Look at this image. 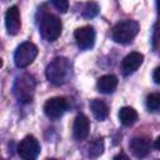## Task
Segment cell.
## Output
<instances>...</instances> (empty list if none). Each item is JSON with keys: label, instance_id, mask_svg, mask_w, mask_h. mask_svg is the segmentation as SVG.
<instances>
[{"label": "cell", "instance_id": "obj_18", "mask_svg": "<svg viewBox=\"0 0 160 160\" xmlns=\"http://www.w3.org/2000/svg\"><path fill=\"white\" fill-rule=\"evenodd\" d=\"M98 12H99V6H98V4L94 2V1L86 2L85 8H84V10H82V15H84L85 18H94Z\"/></svg>", "mask_w": 160, "mask_h": 160}, {"label": "cell", "instance_id": "obj_3", "mask_svg": "<svg viewBox=\"0 0 160 160\" xmlns=\"http://www.w3.org/2000/svg\"><path fill=\"white\" fill-rule=\"evenodd\" d=\"M69 75V62L65 58H55L46 68V78L55 85L65 82Z\"/></svg>", "mask_w": 160, "mask_h": 160}, {"label": "cell", "instance_id": "obj_17", "mask_svg": "<svg viewBox=\"0 0 160 160\" xmlns=\"http://www.w3.org/2000/svg\"><path fill=\"white\" fill-rule=\"evenodd\" d=\"M146 106L150 111H156L160 109V94L159 92H152L148 95L146 98Z\"/></svg>", "mask_w": 160, "mask_h": 160}, {"label": "cell", "instance_id": "obj_16", "mask_svg": "<svg viewBox=\"0 0 160 160\" xmlns=\"http://www.w3.org/2000/svg\"><path fill=\"white\" fill-rule=\"evenodd\" d=\"M102 150H104L102 139H95V140H92V141L89 144V151H88V154H89V156H91V158H96V156L101 155Z\"/></svg>", "mask_w": 160, "mask_h": 160}, {"label": "cell", "instance_id": "obj_9", "mask_svg": "<svg viewBox=\"0 0 160 160\" xmlns=\"http://www.w3.org/2000/svg\"><path fill=\"white\" fill-rule=\"evenodd\" d=\"M142 60H144V55L138 52V51L128 54L121 61V71H122V74L124 75H130V74L135 72L140 68V65L142 64Z\"/></svg>", "mask_w": 160, "mask_h": 160}, {"label": "cell", "instance_id": "obj_12", "mask_svg": "<svg viewBox=\"0 0 160 160\" xmlns=\"http://www.w3.org/2000/svg\"><path fill=\"white\" fill-rule=\"evenodd\" d=\"M89 130H90L89 119L84 114H79L75 118L74 125H72V135H74V138L76 140H84V139L88 138Z\"/></svg>", "mask_w": 160, "mask_h": 160}, {"label": "cell", "instance_id": "obj_19", "mask_svg": "<svg viewBox=\"0 0 160 160\" xmlns=\"http://www.w3.org/2000/svg\"><path fill=\"white\" fill-rule=\"evenodd\" d=\"M152 48L158 50L160 48V24H156L154 26V32H152Z\"/></svg>", "mask_w": 160, "mask_h": 160}, {"label": "cell", "instance_id": "obj_22", "mask_svg": "<svg viewBox=\"0 0 160 160\" xmlns=\"http://www.w3.org/2000/svg\"><path fill=\"white\" fill-rule=\"evenodd\" d=\"M154 146H155L158 150H160V136H159V138L155 140V142H154Z\"/></svg>", "mask_w": 160, "mask_h": 160}, {"label": "cell", "instance_id": "obj_10", "mask_svg": "<svg viewBox=\"0 0 160 160\" xmlns=\"http://www.w3.org/2000/svg\"><path fill=\"white\" fill-rule=\"evenodd\" d=\"M5 26L10 35H16L21 28L20 21V11L18 6H11L8 9L5 14Z\"/></svg>", "mask_w": 160, "mask_h": 160}, {"label": "cell", "instance_id": "obj_8", "mask_svg": "<svg viewBox=\"0 0 160 160\" xmlns=\"http://www.w3.org/2000/svg\"><path fill=\"white\" fill-rule=\"evenodd\" d=\"M66 108H68L66 99L62 96H56V98L49 99L44 104V112L51 119H59L64 115V112L66 111Z\"/></svg>", "mask_w": 160, "mask_h": 160}, {"label": "cell", "instance_id": "obj_6", "mask_svg": "<svg viewBox=\"0 0 160 160\" xmlns=\"http://www.w3.org/2000/svg\"><path fill=\"white\" fill-rule=\"evenodd\" d=\"M18 154L20 158H22L25 160L36 159L38 155L40 154V144L36 140V138L32 135L25 136L18 146Z\"/></svg>", "mask_w": 160, "mask_h": 160}, {"label": "cell", "instance_id": "obj_21", "mask_svg": "<svg viewBox=\"0 0 160 160\" xmlns=\"http://www.w3.org/2000/svg\"><path fill=\"white\" fill-rule=\"evenodd\" d=\"M152 79L156 84H160V66H158L155 70H154V74H152Z\"/></svg>", "mask_w": 160, "mask_h": 160}, {"label": "cell", "instance_id": "obj_15", "mask_svg": "<svg viewBox=\"0 0 160 160\" xmlns=\"http://www.w3.org/2000/svg\"><path fill=\"white\" fill-rule=\"evenodd\" d=\"M119 120L122 125L130 126L138 120V112L135 109H132L130 106H124L119 111Z\"/></svg>", "mask_w": 160, "mask_h": 160}, {"label": "cell", "instance_id": "obj_5", "mask_svg": "<svg viewBox=\"0 0 160 160\" xmlns=\"http://www.w3.org/2000/svg\"><path fill=\"white\" fill-rule=\"evenodd\" d=\"M38 55V48L35 44L26 41L18 46L14 54V62L19 69H24L29 66Z\"/></svg>", "mask_w": 160, "mask_h": 160}, {"label": "cell", "instance_id": "obj_7", "mask_svg": "<svg viewBox=\"0 0 160 160\" xmlns=\"http://www.w3.org/2000/svg\"><path fill=\"white\" fill-rule=\"evenodd\" d=\"M74 38L78 46L82 50L91 49L95 42V30L92 26H81L74 31Z\"/></svg>", "mask_w": 160, "mask_h": 160}, {"label": "cell", "instance_id": "obj_13", "mask_svg": "<svg viewBox=\"0 0 160 160\" xmlns=\"http://www.w3.org/2000/svg\"><path fill=\"white\" fill-rule=\"evenodd\" d=\"M96 86H98V90L100 92H104V94H110L112 92L116 86H118V78L115 75H104L101 78L98 79V82H96Z\"/></svg>", "mask_w": 160, "mask_h": 160}, {"label": "cell", "instance_id": "obj_23", "mask_svg": "<svg viewBox=\"0 0 160 160\" xmlns=\"http://www.w3.org/2000/svg\"><path fill=\"white\" fill-rule=\"evenodd\" d=\"M120 158H124V159H128V156H126V155H124V154H119V155H116V156H114V159H120Z\"/></svg>", "mask_w": 160, "mask_h": 160}, {"label": "cell", "instance_id": "obj_1", "mask_svg": "<svg viewBox=\"0 0 160 160\" xmlns=\"http://www.w3.org/2000/svg\"><path fill=\"white\" fill-rule=\"evenodd\" d=\"M140 30L139 22L135 20H122L119 21L111 31V38L119 44H128L134 40Z\"/></svg>", "mask_w": 160, "mask_h": 160}, {"label": "cell", "instance_id": "obj_11", "mask_svg": "<svg viewBox=\"0 0 160 160\" xmlns=\"http://www.w3.org/2000/svg\"><path fill=\"white\" fill-rule=\"evenodd\" d=\"M151 149V142L148 136H135L130 141V150L136 158H145Z\"/></svg>", "mask_w": 160, "mask_h": 160}, {"label": "cell", "instance_id": "obj_20", "mask_svg": "<svg viewBox=\"0 0 160 160\" xmlns=\"http://www.w3.org/2000/svg\"><path fill=\"white\" fill-rule=\"evenodd\" d=\"M51 2L61 12H66L69 9V0H51Z\"/></svg>", "mask_w": 160, "mask_h": 160}, {"label": "cell", "instance_id": "obj_14", "mask_svg": "<svg viewBox=\"0 0 160 160\" xmlns=\"http://www.w3.org/2000/svg\"><path fill=\"white\" fill-rule=\"evenodd\" d=\"M90 109H91L94 116L100 121L105 120L108 118V115H109V108L102 100H99V99L91 100L90 101Z\"/></svg>", "mask_w": 160, "mask_h": 160}, {"label": "cell", "instance_id": "obj_2", "mask_svg": "<svg viewBox=\"0 0 160 160\" xmlns=\"http://www.w3.org/2000/svg\"><path fill=\"white\" fill-rule=\"evenodd\" d=\"M36 88V81L32 75L30 74H22L16 78L14 84V92L20 102H30L34 98Z\"/></svg>", "mask_w": 160, "mask_h": 160}, {"label": "cell", "instance_id": "obj_24", "mask_svg": "<svg viewBox=\"0 0 160 160\" xmlns=\"http://www.w3.org/2000/svg\"><path fill=\"white\" fill-rule=\"evenodd\" d=\"M156 8H158V11L160 14V0H156Z\"/></svg>", "mask_w": 160, "mask_h": 160}, {"label": "cell", "instance_id": "obj_4", "mask_svg": "<svg viewBox=\"0 0 160 160\" xmlns=\"http://www.w3.org/2000/svg\"><path fill=\"white\" fill-rule=\"evenodd\" d=\"M61 21L52 14H46L40 20V34L46 41H55L61 34Z\"/></svg>", "mask_w": 160, "mask_h": 160}]
</instances>
